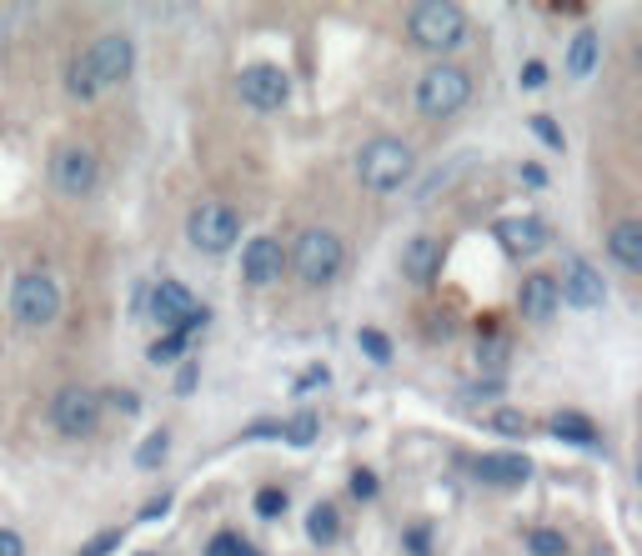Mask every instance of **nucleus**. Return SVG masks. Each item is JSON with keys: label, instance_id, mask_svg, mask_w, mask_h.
<instances>
[{"label": "nucleus", "instance_id": "3", "mask_svg": "<svg viewBox=\"0 0 642 556\" xmlns=\"http://www.w3.org/2000/svg\"><path fill=\"white\" fill-rule=\"evenodd\" d=\"M342 236L337 231H327V226H306L301 236H296V251H291V266H296V276L306 281V286H327V281H337V271H342Z\"/></svg>", "mask_w": 642, "mask_h": 556}, {"label": "nucleus", "instance_id": "10", "mask_svg": "<svg viewBox=\"0 0 642 556\" xmlns=\"http://www.w3.org/2000/svg\"><path fill=\"white\" fill-rule=\"evenodd\" d=\"M86 66H91V76H96L101 91H106V86H121V81L136 71V46L111 31V36H101V41L86 51Z\"/></svg>", "mask_w": 642, "mask_h": 556}, {"label": "nucleus", "instance_id": "14", "mask_svg": "<svg viewBox=\"0 0 642 556\" xmlns=\"http://www.w3.org/2000/svg\"><path fill=\"white\" fill-rule=\"evenodd\" d=\"M497 241H502L512 256H537V251L552 241V231H547V221H537V216H507V221H497Z\"/></svg>", "mask_w": 642, "mask_h": 556}, {"label": "nucleus", "instance_id": "1", "mask_svg": "<svg viewBox=\"0 0 642 556\" xmlns=\"http://www.w3.org/2000/svg\"><path fill=\"white\" fill-rule=\"evenodd\" d=\"M412 146L407 141H397V136H377V141H367L362 146V156H357V176H362V186L367 191H397L407 176H412Z\"/></svg>", "mask_w": 642, "mask_h": 556}, {"label": "nucleus", "instance_id": "36", "mask_svg": "<svg viewBox=\"0 0 642 556\" xmlns=\"http://www.w3.org/2000/svg\"><path fill=\"white\" fill-rule=\"evenodd\" d=\"M502 351H507L502 341H487V346H482V361H487V371H502V361H507Z\"/></svg>", "mask_w": 642, "mask_h": 556}, {"label": "nucleus", "instance_id": "42", "mask_svg": "<svg viewBox=\"0 0 642 556\" xmlns=\"http://www.w3.org/2000/svg\"><path fill=\"white\" fill-rule=\"evenodd\" d=\"M241 556H261V551H256V546H241Z\"/></svg>", "mask_w": 642, "mask_h": 556}, {"label": "nucleus", "instance_id": "15", "mask_svg": "<svg viewBox=\"0 0 642 556\" xmlns=\"http://www.w3.org/2000/svg\"><path fill=\"white\" fill-rule=\"evenodd\" d=\"M527 476H532V461L527 456H512V451H492V456L477 461V481L482 486H497V491H512Z\"/></svg>", "mask_w": 642, "mask_h": 556}, {"label": "nucleus", "instance_id": "40", "mask_svg": "<svg viewBox=\"0 0 642 556\" xmlns=\"http://www.w3.org/2000/svg\"><path fill=\"white\" fill-rule=\"evenodd\" d=\"M522 181H527V186H542L547 176H542V166H522Z\"/></svg>", "mask_w": 642, "mask_h": 556}, {"label": "nucleus", "instance_id": "19", "mask_svg": "<svg viewBox=\"0 0 642 556\" xmlns=\"http://www.w3.org/2000/svg\"><path fill=\"white\" fill-rule=\"evenodd\" d=\"M547 426H552V436L567 441V446H597V426H592L582 411H557Z\"/></svg>", "mask_w": 642, "mask_h": 556}, {"label": "nucleus", "instance_id": "30", "mask_svg": "<svg viewBox=\"0 0 642 556\" xmlns=\"http://www.w3.org/2000/svg\"><path fill=\"white\" fill-rule=\"evenodd\" d=\"M527 126H532V136H537V141H547L552 151H562V126H557V121H547V116H532Z\"/></svg>", "mask_w": 642, "mask_h": 556}, {"label": "nucleus", "instance_id": "37", "mask_svg": "<svg viewBox=\"0 0 642 556\" xmlns=\"http://www.w3.org/2000/svg\"><path fill=\"white\" fill-rule=\"evenodd\" d=\"M196 376H201V371H196V366H191V361H186V366H181V376H176V391H181V396H186V391H191V386H196Z\"/></svg>", "mask_w": 642, "mask_h": 556}, {"label": "nucleus", "instance_id": "31", "mask_svg": "<svg viewBox=\"0 0 642 556\" xmlns=\"http://www.w3.org/2000/svg\"><path fill=\"white\" fill-rule=\"evenodd\" d=\"M241 536H231V531H221V536H211V546H206V556H241Z\"/></svg>", "mask_w": 642, "mask_h": 556}, {"label": "nucleus", "instance_id": "20", "mask_svg": "<svg viewBox=\"0 0 642 556\" xmlns=\"http://www.w3.org/2000/svg\"><path fill=\"white\" fill-rule=\"evenodd\" d=\"M306 536H311L316 546H332V541L342 536V516H337V506L316 501V506H311V516H306Z\"/></svg>", "mask_w": 642, "mask_h": 556}, {"label": "nucleus", "instance_id": "33", "mask_svg": "<svg viewBox=\"0 0 642 556\" xmlns=\"http://www.w3.org/2000/svg\"><path fill=\"white\" fill-rule=\"evenodd\" d=\"M522 86H527V91L547 86V66H542V61H527V66H522Z\"/></svg>", "mask_w": 642, "mask_h": 556}, {"label": "nucleus", "instance_id": "41", "mask_svg": "<svg viewBox=\"0 0 642 556\" xmlns=\"http://www.w3.org/2000/svg\"><path fill=\"white\" fill-rule=\"evenodd\" d=\"M632 66H637V71H642V46H637V51H632Z\"/></svg>", "mask_w": 642, "mask_h": 556}, {"label": "nucleus", "instance_id": "9", "mask_svg": "<svg viewBox=\"0 0 642 556\" xmlns=\"http://www.w3.org/2000/svg\"><path fill=\"white\" fill-rule=\"evenodd\" d=\"M51 421H56L66 436H91L96 421H101V396L86 391V386H61L56 401H51Z\"/></svg>", "mask_w": 642, "mask_h": 556}, {"label": "nucleus", "instance_id": "43", "mask_svg": "<svg viewBox=\"0 0 642 556\" xmlns=\"http://www.w3.org/2000/svg\"><path fill=\"white\" fill-rule=\"evenodd\" d=\"M637 486H642V456H637Z\"/></svg>", "mask_w": 642, "mask_h": 556}, {"label": "nucleus", "instance_id": "13", "mask_svg": "<svg viewBox=\"0 0 642 556\" xmlns=\"http://www.w3.org/2000/svg\"><path fill=\"white\" fill-rule=\"evenodd\" d=\"M191 311H196V296H191L181 281H161V286L151 291V316H156L166 331H181V336H186Z\"/></svg>", "mask_w": 642, "mask_h": 556}, {"label": "nucleus", "instance_id": "4", "mask_svg": "<svg viewBox=\"0 0 642 556\" xmlns=\"http://www.w3.org/2000/svg\"><path fill=\"white\" fill-rule=\"evenodd\" d=\"M467 101H472V76L462 66L437 61L432 71H422V81H417V111L422 116H457Z\"/></svg>", "mask_w": 642, "mask_h": 556}, {"label": "nucleus", "instance_id": "11", "mask_svg": "<svg viewBox=\"0 0 642 556\" xmlns=\"http://www.w3.org/2000/svg\"><path fill=\"white\" fill-rule=\"evenodd\" d=\"M557 296H562V306H572V311H597L607 291H602V276H597L587 261H572L567 276L557 281Z\"/></svg>", "mask_w": 642, "mask_h": 556}, {"label": "nucleus", "instance_id": "17", "mask_svg": "<svg viewBox=\"0 0 642 556\" xmlns=\"http://www.w3.org/2000/svg\"><path fill=\"white\" fill-rule=\"evenodd\" d=\"M437 271H442V246H437L432 236H412V241L402 246V276H407L412 286H427Z\"/></svg>", "mask_w": 642, "mask_h": 556}, {"label": "nucleus", "instance_id": "12", "mask_svg": "<svg viewBox=\"0 0 642 556\" xmlns=\"http://www.w3.org/2000/svg\"><path fill=\"white\" fill-rule=\"evenodd\" d=\"M281 266H286L281 241H271V236L246 241V251H241V276H246L251 286H271V281L281 276Z\"/></svg>", "mask_w": 642, "mask_h": 556}, {"label": "nucleus", "instance_id": "21", "mask_svg": "<svg viewBox=\"0 0 642 556\" xmlns=\"http://www.w3.org/2000/svg\"><path fill=\"white\" fill-rule=\"evenodd\" d=\"M592 66H597V31H577L572 36V46H567V71L572 76H592Z\"/></svg>", "mask_w": 642, "mask_h": 556}, {"label": "nucleus", "instance_id": "2", "mask_svg": "<svg viewBox=\"0 0 642 556\" xmlns=\"http://www.w3.org/2000/svg\"><path fill=\"white\" fill-rule=\"evenodd\" d=\"M407 36L422 51H452V46L467 41V16H462V6H452V0H427V6H417L407 16Z\"/></svg>", "mask_w": 642, "mask_h": 556}, {"label": "nucleus", "instance_id": "5", "mask_svg": "<svg viewBox=\"0 0 642 556\" xmlns=\"http://www.w3.org/2000/svg\"><path fill=\"white\" fill-rule=\"evenodd\" d=\"M186 236H191V246H196V251H206V256H226V251L241 241V216H236L231 206H221V201H206V206H196V211H191Z\"/></svg>", "mask_w": 642, "mask_h": 556}, {"label": "nucleus", "instance_id": "26", "mask_svg": "<svg viewBox=\"0 0 642 556\" xmlns=\"http://www.w3.org/2000/svg\"><path fill=\"white\" fill-rule=\"evenodd\" d=\"M527 551H532V556H562V551H567V541H562V531L537 526V531L527 536Z\"/></svg>", "mask_w": 642, "mask_h": 556}, {"label": "nucleus", "instance_id": "24", "mask_svg": "<svg viewBox=\"0 0 642 556\" xmlns=\"http://www.w3.org/2000/svg\"><path fill=\"white\" fill-rule=\"evenodd\" d=\"M316 426H321V421H316V411H296V416L281 426V436H286L291 446H311V441H316Z\"/></svg>", "mask_w": 642, "mask_h": 556}, {"label": "nucleus", "instance_id": "28", "mask_svg": "<svg viewBox=\"0 0 642 556\" xmlns=\"http://www.w3.org/2000/svg\"><path fill=\"white\" fill-rule=\"evenodd\" d=\"M492 431H502V436H522V431H527V416H522L517 406H502V411L492 416Z\"/></svg>", "mask_w": 642, "mask_h": 556}, {"label": "nucleus", "instance_id": "22", "mask_svg": "<svg viewBox=\"0 0 642 556\" xmlns=\"http://www.w3.org/2000/svg\"><path fill=\"white\" fill-rule=\"evenodd\" d=\"M66 91H71L76 101H96V96H101V86H96V76H91V66H86V51L71 61V71H66Z\"/></svg>", "mask_w": 642, "mask_h": 556}, {"label": "nucleus", "instance_id": "23", "mask_svg": "<svg viewBox=\"0 0 642 556\" xmlns=\"http://www.w3.org/2000/svg\"><path fill=\"white\" fill-rule=\"evenodd\" d=\"M166 451H171V431H151V436L136 446V466H141V471H156V466L166 461Z\"/></svg>", "mask_w": 642, "mask_h": 556}, {"label": "nucleus", "instance_id": "7", "mask_svg": "<svg viewBox=\"0 0 642 556\" xmlns=\"http://www.w3.org/2000/svg\"><path fill=\"white\" fill-rule=\"evenodd\" d=\"M46 176H51V186H56L61 196H91L96 181H101V161H96L91 146H61V151L51 156Z\"/></svg>", "mask_w": 642, "mask_h": 556}, {"label": "nucleus", "instance_id": "27", "mask_svg": "<svg viewBox=\"0 0 642 556\" xmlns=\"http://www.w3.org/2000/svg\"><path fill=\"white\" fill-rule=\"evenodd\" d=\"M357 341H362V351H367L377 366H387V361H392V341H387L377 326H362V331H357Z\"/></svg>", "mask_w": 642, "mask_h": 556}, {"label": "nucleus", "instance_id": "18", "mask_svg": "<svg viewBox=\"0 0 642 556\" xmlns=\"http://www.w3.org/2000/svg\"><path fill=\"white\" fill-rule=\"evenodd\" d=\"M607 251H612L617 266L642 271V221H617V226L607 231Z\"/></svg>", "mask_w": 642, "mask_h": 556}, {"label": "nucleus", "instance_id": "6", "mask_svg": "<svg viewBox=\"0 0 642 556\" xmlns=\"http://www.w3.org/2000/svg\"><path fill=\"white\" fill-rule=\"evenodd\" d=\"M11 316L21 326H51L61 316V286L46 271H31L11 286Z\"/></svg>", "mask_w": 642, "mask_h": 556}, {"label": "nucleus", "instance_id": "25", "mask_svg": "<svg viewBox=\"0 0 642 556\" xmlns=\"http://www.w3.org/2000/svg\"><path fill=\"white\" fill-rule=\"evenodd\" d=\"M146 356H151L156 366H171V361H181V356H186V336H181V331H166V336H161V341H156Z\"/></svg>", "mask_w": 642, "mask_h": 556}, {"label": "nucleus", "instance_id": "16", "mask_svg": "<svg viewBox=\"0 0 642 556\" xmlns=\"http://www.w3.org/2000/svg\"><path fill=\"white\" fill-rule=\"evenodd\" d=\"M517 306H522V316H527V321H547V316L562 306V296H557V276L532 271V276L522 281V291H517Z\"/></svg>", "mask_w": 642, "mask_h": 556}, {"label": "nucleus", "instance_id": "38", "mask_svg": "<svg viewBox=\"0 0 642 556\" xmlns=\"http://www.w3.org/2000/svg\"><path fill=\"white\" fill-rule=\"evenodd\" d=\"M296 386H301V391H306V386H327V366H311V371H306Z\"/></svg>", "mask_w": 642, "mask_h": 556}, {"label": "nucleus", "instance_id": "32", "mask_svg": "<svg viewBox=\"0 0 642 556\" xmlns=\"http://www.w3.org/2000/svg\"><path fill=\"white\" fill-rule=\"evenodd\" d=\"M111 546H121V531H101L96 541H86V551H81V556H106Z\"/></svg>", "mask_w": 642, "mask_h": 556}, {"label": "nucleus", "instance_id": "39", "mask_svg": "<svg viewBox=\"0 0 642 556\" xmlns=\"http://www.w3.org/2000/svg\"><path fill=\"white\" fill-rule=\"evenodd\" d=\"M166 506H171V496H156V501H146V511H141V516H146V521H156V516H166Z\"/></svg>", "mask_w": 642, "mask_h": 556}, {"label": "nucleus", "instance_id": "35", "mask_svg": "<svg viewBox=\"0 0 642 556\" xmlns=\"http://www.w3.org/2000/svg\"><path fill=\"white\" fill-rule=\"evenodd\" d=\"M0 556H26V541H21V531H0Z\"/></svg>", "mask_w": 642, "mask_h": 556}, {"label": "nucleus", "instance_id": "8", "mask_svg": "<svg viewBox=\"0 0 642 556\" xmlns=\"http://www.w3.org/2000/svg\"><path fill=\"white\" fill-rule=\"evenodd\" d=\"M236 91H241V101H246L251 111H281V106H286V96H291V81H286V71H281V66L256 61V66H246V71H241Z\"/></svg>", "mask_w": 642, "mask_h": 556}, {"label": "nucleus", "instance_id": "29", "mask_svg": "<svg viewBox=\"0 0 642 556\" xmlns=\"http://www.w3.org/2000/svg\"><path fill=\"white\" fill-rule=\"evenodd\" d=\"M256 511H261V516H281V511H286V491H281V486H261V491H256Z\"/></svg>", "mask_w": 642, "mask_h": 556}, {"label": "nucleus", "instance_id": "34", "mask_svg": "<svg viewBox=\"0 0 642 556\" xmlns=\"http://www.w3.org/2000/svg\"><path fill=\"white\" fill-rule=\"evenodd\" d=\"M352 496H362V501L377 496V476H372V471H357V476H352Z\"/></svg>", "mask_w": 642, "mask_h": 556}]
</instances>
